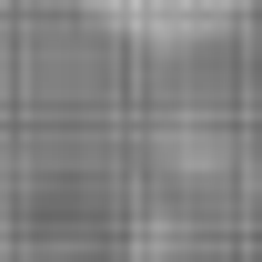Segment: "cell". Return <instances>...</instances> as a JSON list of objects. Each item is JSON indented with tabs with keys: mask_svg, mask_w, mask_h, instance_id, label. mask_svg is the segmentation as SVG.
<instances>
[{
	"mask_svg": "<svg viewBox=\"0 0 262 262\" xmlns=\"http://www.w3.org/2000/svg\"><path fill=\"white\" fill-rule=\"evenodd\" d=\"M0 262H31V242H20V232H10V222H0Z\"/></svg>",
	"mask_w": 262,
	"mask_h": 262,
	"instance_id": "7a4b0ae2",
	"label": "cell"
},
{
	"mask_svg": "<svg viewBox=\"0 0 262 262\" xmlns=\"http://www.w3.org/2000/svg\"><path fill=\"white\" fill-rule=\"evenodd\" d=\"M81 10L131 51H212L252 20V0H81Z\"/></svg>",
	"mask_w": 262,
	"mask_h": 262,
	"instance_id": "6da1fadb",
	"label": "cell"
}]
</instances>
